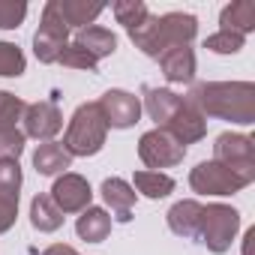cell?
I'll use <instances>...</instances> for the list:
<instances>
[{"label": "cell", "instance_id": "obj_1", "mask_svg": "<svg viewBox=\"0 0 255 255\" xmlns=\"http://www.w3.org/2000/svg\"><path fill=\"white\" fill-rule=\"evenodd\" d=\"M186 102L207 120H231L240 126L255 123V84L252 81H204L195 84Z\"/></svg>", "mask_w": 255, "mask_h": 255}, {"label": "cell", "instance_id": "obj_2", "mask_svg": "<svg viewBox=\"0 0 255 255\" xmlns=\"http://www.w3.org/2000/svg\"><path fill=\"white\" fill-rule=\"evenodd\" d=\"M135 48H141L147 57H162L174 45H189L198 33V18L189 12H168V15H147L138 27L126 30Z\"/></svg>", "mask_w": 255, "mask_h": 255}, {"label": "cell", "instance_id": "obj_3", "mask_svg": "<svg viewBox=\"0 0 255 255\" xmlns=\"http://www.w3.org/2000/svg\"><path fill=\"white\" fill-rule=\"evenodd\" d=\"M108 135V126L105 117L99 111L96 102H84L75 108L69 126H66V135H63V150L69 156H93L102 150Z\"/></svg>", "mask_w": 255, "mask_h": 255}, {"label": "cell", "instance_id": "obj_4", "mask_svg": "<svg viewBox=\"0 0 255 255\" xmlns=\"http://www.w3.org/2000/svg\"><path fill=\"white\" fill-rule=\"evenodd\" d=\"M252 180H255V171H240V168L222 165L216 159L198 162L189 174V186L198 195H234L243 186H249Z\"/></svg>", "mask_w": 255, "mask_h": 255}, {"label": "cell", "instance_id": "obj_5", "mask_svg": "<svg viewBox=\"0 0 255 255\" xmlns=\"http://www.w3.org/2000/svg\"><path fill=\"white\" fill-rule=\"evenodd\" d=\"M240 228V213L228 204H207L201 207V219H198V237L210 252L222 255L231 249V240Z\"/></svg>", "mask_w": 255, "mask_h": 255}, {"label": "cell", "instance_id": "obj_6", "mask_svg": "<svg viewBox=\"0 0 255 255\" xmlns=\"http://www.w3.org/2000/svg\"><path fill=\"white\" fill-rule=\"evenodd\" d=\"M69 45V27L63 24V18L54 9V0H48L42 9V21L39 30L33 33V54L42 63H57V57L63 54V48Z\"/></svg>", "mask_w": 255, "mask_h": 255}, {"label": "cell", "instance_id": "obj_7", "mask_svg": "<svg viewBox=\"0 0 255 255\" xmlns=\"http://www.w3.org/2000/svg\"><path fill=\"white\" fill-rule=\"evenodd\" d=\"M138 156L147 168L159 171V168H171V165H180L183 156H186V147H180L165 129H150L141 135L138 141Z\"/></svg>", "mask_w": 255, "mask_h": 255}, {"label": "cell", "instance_id": "obj_8", "mask_svg": "<svg viewBox=\"0 0 255 255\" xmlns=\"http://www.w3.org/2000/svg\"><path fill=\"white\" fill-rule=\"evenodd\" d=\"M96 105H99V111L105 117V126H111V129H129V126H135L138 117H141L138 96L126 93V90H105Z\"/></svg>", "mask_w": 255, "mask_h": 255}, {"label": "cell", "instance_id": "obj_9", "mask_svg": "<svg viewBox=\"0 0 255 255\" xmlns=\"http://www.w3.org/2000/svg\"><path fill=\"white\" fill-rule=\"evenodd\" d=\"M48 195H51V201L57 204L60 213H81V210L90 207L93 189H90V183H87L81 174L66 171V174H60V177L54 180V186H51Z\"/></svg>", "mask_w": 255, "mask_h": 255}, {"label": "cell", "instance_id": "obj_10", "mask_svg": "<svg viewBox=\"0 0 255 255\" xmlns=\"http://www.w3.org/2000/svg\"><path fill=\"white\" fill-rule=\"evenodd\" d=\"M213 159L240 171H255V138L240 132H222L213 144Z\"/></svg>", "mask_w": 255, "mask_h": 255}, {"label": "cell", "instance_id": "obj_11", "mask_svg": "<svg viewBox=\"0 0 255 255\" xmlns=\"http://www.w3.org/2000/svg\"><path fill=\"white\" fill-rule=\"evenodd\" d=\"M21 120H24V135L36 138V141H51L63 129V114H60V108H57L54 99L27 105Z\"/></svg>", "mask_w": 255, "mask_h": 255}, {"label": "cell", "instance_id": "obj_12", "mask_svg": "<svg viewBox=\"0 0 255 255\" xmlns=\"http://www.w3.org/2000/svg\"><path fill=\"white\" fill-rule=\"evenodd\" d=\"M162 129L180 144V147H186V144H195V141H201L204 135H207V120L183 99V105H180V111L162 126Z\"/></svg>", "mask_w": 255, "mask_h": 255}, {"label": "cell", "instance_id": "obj_13", "mask_svg": "<svg viewBox=\"0 0 255 255\" xmlns=\"http://www.w3.org/2000/svg\"><path fill=\"white\" fill-rule=\"evenodd\" d=\"M159 66L171 84H189L195 78V51L189 45H174L159 57Z\"/></svg>", "mask_w": 255, "mask_h": 255}, {"label": "cell", "instance_id": "obj_14", "mask_svg": "<svg viewBox=\"0 0 255 255\" xmlns=\"http://www.w3.org/2000/svg\"><path fill=\"white\" fill-rule=\"evenodd\" d=\"M183 105V96H177L174 90H165V87H144V111L150 114V120L156 123V129L162 126L180 111Z\"/></svg>", "mask_w": 255, "mask_h": 255}, {"label": "cell", "instance_id": "obj_15", "mask_svg": "<svg viewBox=\"0 0 255 255\" xmlns=\"http://www.w3.org/2000/svg\"><path fill=\"white\" fill-rule=\"evenodd\" d=\"M102 198H105V204L111 207V213H114V219L117 222H129L132 219V207H135V189L126 183V180H120V177H108V180H102Z\"/></svg>", "mask_w": 255, "mask_h": 255}, {"label": "cell", "instance_id": "obj_16", "mask_svg": "<svg viewBox=\"0 0 255 255\" xmlns=\"http://www.w3.org/2000/svg\"><path fill=\"white\" fill-rule=\"evenodd\" d=\"M201 207L198 201L186 198V201H177L171 210H168V228L177 234V237H186V240H195L198 237V219H201Z\"/></svg>", "mask_w": 255, "mask_h": 255}, {"label": "cell", "instance_id": "obj_17", "mask_svg": "<svg viewBox=\"0 0 255 255\" xmlns=\"http://www.w3.org/2000/svg\"><path fill=\"white\" fill-rule=\"evenodd\" d=\"M54 9L63 18L66 27H90L102 15V3H87V0H54Z\"/></svg>", "mask_w": 255, "mask_h": 255}, {"label": "cell", "instance_id": "obj_18", "mask_svg": "<svg viewBox=\"0 0 255 255\" xmlns=\"http://www.w3.org/2000/svg\"><path fill=\"white\" fill-rule=\"evenodd\" d=\"M75 45H81L90 57L102 60V57H108V54L117 51V36L111 30L99 27V24H90V27H81L75 33Z\"/></svg>", "mask_w": 255, "mask_h": 255}, {"label": "cell", "instance_id": "obj_19", "mask_svg": "<svg viewBox=\"0 0 255 255\" xmlns=\"http://www.w3.org/2000/svg\"><path fill=\"white\" fill-rule=\"evenodd\" d=\"M72 165V156L63 150V144L57 141H45L36 147L33 153V168L45 177H54V174H66V168Z\"/></svg>", "mask_w": 255, "mask_h": 255}, {"label": "cell", "instance_id": "obj_20", "mask_svg": "<svg viewBox=\"0 0 255 255\" xmlns=\"http://www.w3.org/2000/svg\"><path fill=\"white\" fill-rule=\"evenodd\" d=\"M219 24H222V30H234L240 36L252 33L255 30V3L252 0H234V3H228L222 9Z\"/></svg>", "mask_w": 255, "mask_h": 255}, {"label": "cell", "instance_id": "obj_21", "mask_svg": "<svg viewBox=\"0 0 255 255\" xmlns=\"http://www.w3.org/2000/svg\"><path fill=\"white\" fill-rule=\"evenodd\" d=\"M75 231L87 243H102L111 234V216L102 207H87V210H81V216L75 222Z\"/></svg>", "mask_w": 255, "mask_h": 255}, {"label": "cell", "instance_id": "obj_22", "mask_svg": "<svg viewBox=\"0 0 255 255\" xmlns=\"http://www.w3.org/2000/svg\"><path fill=\"white\" fill-rule=\"evenodd\" d=\"M30 225L42 234L57 231L63 225V213L57 210V204L51 201V195H36L30 201Z\"/></svg>", "mask_w": 255, "mask_h": 255}, {"label": "cell", "instance_id": "obj_23", "mask_svg": "<svg viewBox=\"0 0 255 255\" xmlns=\"http://www.w3.org/2000/svg\"><path fill=\"white\" fill-rule=\"evenodd\" d=\"M132 189H138L147 198H165L174 192V180L162 171H135L132 177Z\"/></svg>", "mask_w": 255, "mask_h": 255}, {"label": "cell", "instance_id": "obj_24", "mask_svg": "<svg viewBox=\"0 0 255 255\" xmlns=\"http://www.w3.org/2000/svg\"><path fill=\"white\" fill-rule=\"evenodd\" d=\"M111 12H114L117 24H123L126 30L138 27V24L150 15V12H147V6L141 3V0H117V3L111 6Z\"/></svg>", "mask_w": 255, "mask_h": 255}, {"label": "cell", "instance_id": "obj_25", "mask_svg": "<svg viewBox=\"0 0 255 255\" xmlns=\"http://www.w3.org/2000/svg\"><path fill=\"white\" fill-rule=\"evenodd\" d=\"M24 51L15 45V42H0V75L3 78H18L24 75Z\"/></svg>", "mask_w": 255, "mask_h": 255}, {"label": "cell", "instance_id": "obj_26", "mask_svg": "<svg viewBox=\"0 0 255 255\" xmlns=\"http://www.w3.org/2000/svg\"><path fill=\"white\" fill-rule=\"evenodd\" d=\"M24 108H27L24 99H18L15 93L0 90V132H3V129H15V123L24 117Z\"/></svg>", "mask_w": 255, "mask_h": 255}, {"label": "cell", "instance_id": "obj_27", "mask_svg": "<svg viewBox=\"0 0 255 255\" xmlns=\"http://www.w3.org/2000/svg\"><path fill=\"white\" fill-rule=\"evenodd\" d=\"M243 42H246V36H240L234 30H219V33L204 39V48L213 51V54H237L243 48Z\"/></svg>", "mask_w": 255, "mask_h": 255}, {"label": "cell", "instance_id": "obj_28", "mask_svg": "<svg viewBox=\"0 0 255 255\" xmlns=\"http://www.w3.org/2000/svg\"><path fill=\"white\" fill-rule=\"evenodd\" d=\"M24 132L21 129H3L0 132V162H18L24 153Z\"/></svg>", "mask_w": 255, "mask_h": 255}, {"label": "cell", "instance_id": "obj_29", "mask_svg": "<svg viewBox=\"0 0 255 255\" xmlns=\"http://www.w3.org/2000/svg\"><path fill=\"white\" fill-rule=\"evenodd\" d=\"M24 15H27V3H24V0H0V30L21 27Z\"/></svg>", "mask_w": 255, "mask_h": 255}, {"label": "cell", "instance_id": "obj_30", "mask_svg": "<svg viewBox=\"0 0 255 255\" xmlns=\"http://www.w3.org/2000/svg\"><path fill=\"white\" fill-rule=\"evenodd\" d=\"M57 63H63V66H69V69H87V72H96V57H90L81 45H75V42H69L66 48H63V54L57 57Z\"/></svg>", "mask_w": 255, "mask_h": 255}, {"label": "cell", "instance_id": "obj_31", "mask_svg": "<svg viewBox=\"0 0 255 255\" xmlns=\"http://www.w3.org/2000/svg\"><path fill=\"white\" fill-rule=\"evenodd\" d=\"M21 189V165L18 162H0V192L18 195Z\"/></svg>", "mask_w": 255, "mask_h": 255}, {"label": "cell", "instance_id": "obj_32", "mask_svg": "<svg viewBox=\"0 0 255 255\" xmlns=\"http://www.w3.org/2000/svg\"><path fill=\"white\" fill-rule=\"evenodd\" d=\"M15 216H18V195L0 192V234L15 225Z\"/></svg>", "mask_w": 255, "mask_h": 255}, {"label": "cell", "instance_id": "obj_33", "mask_svg": "<svg viewBox=\"0 0 255 255\" xmlns=\"http://www.w3.org/2000/svg\"><path fill=\"white\" fill-rule=\"evenodd\" d=\"M42 255H78L72 246H66V243H54V246H48Z\"/></svg>", "mask_w": 255, "mask_h": 255}]
</instances>
